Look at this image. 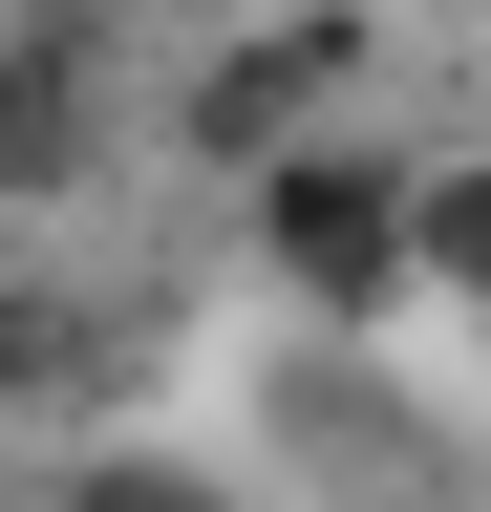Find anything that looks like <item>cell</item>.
Returning a JSON list of instances; mask_svg holds the SVG:
<instances>
[{
	"instance_id": "1",
	"label": "cell",
	"mask_w": 491,
	"mask_h": 512,
	"mask_svg": "<svg viewBox=\"0 0 491 512\" xmlns=\"http://www.w3.org/2000/svg\"><path fill=\"white\" fill-rule=\"evenodd\" d=\"M235 192H257L278 299H321V320H385V299H406V150L299 128V150H278V171H235Z\"/></svg>"
},
{
	"instance_id": "2",
	"label": "cell",
	"mask_w": 491,
	"mask_h": 512,
	"mask_svg": "<svg viewBox=\"0 0 491 512\" xmlns=\"http://www.w3.org/2000/svg\"><path fill=\"white\" fill-rule=\"evenodd\" d=\"M342 86H363V22H342V0L235 22V43L193 64V107H171V150H193V171H278L299 128H342Z\"/></svg>"
},
{
	"instance_id": "3",
	"label": "cell",
	"mask_w": 491,
	"mask_h": 512,
	"mask_svg": "<svg viewBox=\"0 0 491 512\" xmlns=\"http://www.w3.org/2000/svg\"><path fill=\"white\" fill-rule=\"evenodd\" d=\"M86 171H107V86H86V43H0V214H65Z\"/></svg>"
},
{
	"instance_id": "4",
	"label": "cell",
	"mask_w": 491,
	"mask_h": 512,
	"mask_svg": "<svg viewBox=\"0 0 491 512\" xmlns=\"http://www.w3.org/2000/svg\"><path fill=\"white\" fill-rule=\"evenodd\" d=\"M406 278L491 320V150H427V171H406Z\"/></svg>"
},
{
	"instance_id": "5",
	"label": "cell",
	"mask_w": 491,
	"mask_h": 512,
	"mask_svg": "<svg viewBox=\"0 0 491 512\" xmlns=\"http://www.w3.org/2000/svg\"><path fill=\"white\" fill-rule=\"evenodd\" d=\"M43 512H235V491H214V470H171V448H107V470H65Z\"/></svg>"
},
{
	"instance_id": "6",
	"label": "cell",
	"mask_w": 491,
	"mask_h": 512,
	"mask_svg": "<svg viewBox=\"0 0 491 512\" xmlns=\"http://www.w3.org/2000/svg\"><path fill=\"white\" fill-rule=\"evenodd\" d=\"M43 384H65V320H43L22 278H0V427H22V406H43Z\"/></svg>"
},
{
	"instance_id": "7",
	"label": "cell",
	"mask_w": 491,
	"mask_h": 512,
	"mask_svg": "<svg viewBox=\"0 0 491 512\" xmlns=\"http://www.w3.org/2000/svg\"><path fill=\"white\" fill-rule=\"evenodd\" d=\"M470 384H491V320H470Z\"/></svg>"
}]
</instances>
